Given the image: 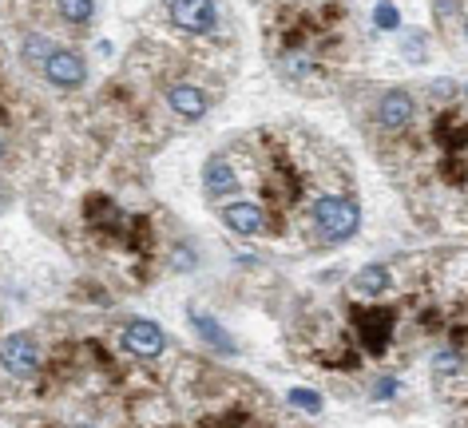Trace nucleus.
I'll return each mask as SVG.
<instances>
[{"instance_id": "3", "label": "nucleus", "mask_w": 468, "mask_h": 428, "mask_svg": "<svg viewBox=\"0 0 468 428\" xmlns=\"http://www.w3.org/2000/svg\"><path fill=\"white\" fill-rule=\"evenodd\" d=\"M171 20L183 32H215L218 8L215 0H171Z\"/></svg>"}, {"instance_id": "5", "label": "nucleus", "mask_w": 468, "mask_h": 428, "mask_svg": "<svg viewBox=\"0 0 468 428\" xmlns=\"http://www.w3.org/2000/svg\"><path fill=\"white\" fill-rule=\"evenodd\" d=\"M163 345H167V338H163V329L155 326V321L147 318H135L123 326V350L135 353V357H159Z\"/></svg>"}, {"instance_id": "10", "label": "nucleus", "mask_w": 468, "mask_h": 428, "mask_svg": "<svg viewBox=\"0 0 468 428\" xmlns=\"http://www.w3.org/2000/svg\"><path fill=\"white\" fill-rule=\"evenodd\" d=\"M354 286H357L361 294L373 298V294H385V290H389V286H393V274L385 270L381 262H373V266H361L357 277H354Z\"/></svg>"}, {"instance_id": "18", "label": "nucleus", "mask_w": 468, "mask_h": 428, "mask_svg": "<svg viewBox=\"0 0 468 428\" xmlns=\"http://www.w3.org/2000/svg\"><path fill=\"white\" fill-rule=\"evenodd\" d=\"M0 155H5V135H0Z\"/></svg>"}, {"instance_id": "7", "label": "nucleus", "mask_w": 468, "mask_h": 428, "mask_svg": "<svg viewBox=\"0 0 468 428\" xmlns=\"http://www.w3.org/2000/svg\"><path fill=\"white\" fill-rule=\"evenodd\" d=\"M378 120H381V127H389V131L409 127V120H413V96H405V91H389V96H381Z\"/></svg>"}, {"instance_id": "17", "label": "nucleus", "mask_w": 468, "mask_h": 428, "mask_svg": "<svg viewBox=\"0 0 468 428\" xmlns=\"http://www.w3.org/2000/svg\"><path fill=\"white\" fill-rule=\"evenodd\" d=\"M432 369H437V373H456V369H461V353H437L432 357Z\"/></svg>"}, {"instance_id": "2", "label": "nucleus", "mask_w": 468, "mask_h": 428, "mask_svg": "<svg viewBox=\"0 0 468 428\" xmlns=\"http://www.w3.org/2000/svg\"><path fill=\"white\" fill-rule=\"evenodd\" d=\"M0 365L13 377H32L40 369V345L32 341V333H8L0 338Z\"/></svg>"}, {"instance_id": "9", "label": "nucleus", "mask_w": 468, "mask_h": 428, "mask_svg": "<svg viewBox=\"0 0 468 428\" xmlns=\"http://www.w3.org/2000/svg\"><path fill=\"white\" fill-rule=\"evenodd\" d=\"M222 223H227L234 235H259L262 230V211L254 203H230L222 211Z\"/></svg>"}, {"instance_id": "16", "label": "nucleus", "mask_w": 468, "mask_h": 428, "mask_svg": "<svg viewBox=\"0 0 468 428\" xmlns=\"http://www.w3.org/2000/svg\"><path fill=\"white\" fill-rule=\"evenodd\" d=\"M373 20H378L381 28H397V25H401V16H397L393 5H378V8H373Z\"/></svg>"}, {"instance_id": "12", "label": "nucleus", "mask_w": 468, "mask_h": 428, "mask_svg": "<svg viewBox=\"0 0 468 428\" xmlns=\"http://www.w3.org/2000/svg\"><path fill=\"white\" fill-rule=\"evenodd\" d=\"M191 326L198 329V333H203V338L210 341V345H215V350H222V353H234V341L227 338V333H222L218 326H215V321H210L207 314H198V309H195V314H191Z\"/></svg>"}, {"instance_id": "1", "label": "nucleus", "mask_w": 468, "mask_h": 428, "mask_svg": "<svg viewBox=\"0 0 468 428\" xmlns=\"http://www.w3.org/2000/svg\"><path fill=\"white\" fill-rule=\"evenodd\" d=\"M314 223H318V230L330 242H346L357 235L361 211H357V203H349V199H318L314 203Z\"/></svg>"}, {"instance_id": "6", "label": "nucleus", "mask_w": 468, "mask_h": 428, "mask_svg": "<svg viewBox=\"0 0 468 428\" xmlns=\"http://www.w3.org/2000/svg\"><path fill=\"white\" fill-rule=\"evenodd\" d=\"M203 187H207V194L222 199V194H234V191H239V175H234V167H230L222 155H210L207 167H203Z\"/></svg>"}, {"instance_id": "8", "label": "nucleus", "mask_w": 468, "mask_h": 428, "mask_svg": "<svg viewBox=\"0 0 468 428\" xmlns=\"http://www.w3.org/2000/svg\"><path fill=\"white\" fill-rule=\"evenodd\" d=\"M167 103H171V111L183 115V120H203L207 115V96L198 88H191V84H175L167 91Z\"/></svg>"}, {"instance_id": "4", "label": "nucleus", "mask_w": 468, "mask_h": 428, "mask_svg": "<svg viewBox=\"0 0 468 428\" xmlns=\"http://www.w3.org/2000/svg\"><path fill=\"white\" fill-rule=\"evenodd\" d=\"M44 76H48V84H52V88L72 91V88H80V84L88 79V64L80 60L76 52H60V48H56L48 60H44Z\"/></svg>"}, {"instance_id": "13", "label": "nucleus", "mask_w": 468, "mask_h": 428, "mask_svg": "<svg viewBox=\"0 0 468 428\" xmlns=\"http://www.w3.org/2000/svg\"><path fill=\"white\" fill-rule=\"evenodd\" d=\"M56 8L68 25H88L96 16V0H56Z\"/></svg>"}, {"instance_id": "15", "label": "nucleus", "mask_w": 468, "mask_h": 428, "mask_svg": "<svg viewBox=\"0 0 468 428\" xmlns=\"http://www.w3.org/2000/svg\"><path fill=\"white\" fill-rule=\"evenodd\" d=\"M286 401H290V404H298V409H310V412H318V409H322V397H318V392H306V389H290V392H286Z\"/></svg>"}, {"instance_id": "11", "label": "nucleus", "mask_w": 468, "mask_h": 428, "mask_svg": "<svg viewBox=\"0 0 468 428\" xmlns=\"http://www.w3.org/2000/svg\"><path fill=\"white\" fill-rule=\"evenodd\" d=\"M381 321H369V314H361V333H366V345L369 353H381V345L389 341V329H393V314H378Z\"/></svg>"}, {"instance_id": "14", "label": "nucleus", "mask_w": 468, "mask_h": 428, "mask_svg": "<svg viewBox=\"0 0 468 428\" xmlns=\"http://www.w3.org/2000/svg\"><path fill=\"white\" fill-rule=\"evenodd\" d=\"M52 52H56V48H52L48 40H40V37H32V40L25 44V60H32V64H44Z\"/></svg>"}]
</instances>
